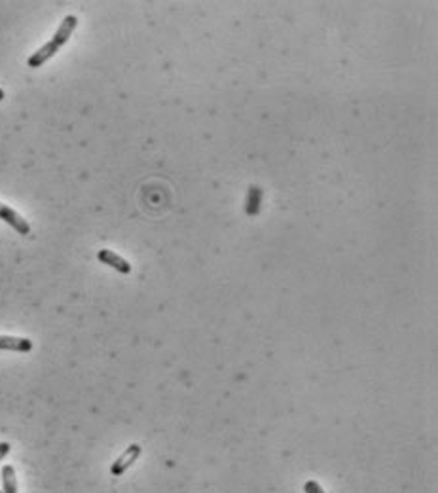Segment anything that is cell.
Masks as SVG:
<instances>
[{
    "mask_svg": "<svg viewBox=\"0 0 438 493\" xmlns=\"http://www.w3.org/2000/svg\"><path fill=\"white\" fill-rule=\"evenodd\" d=\"M4 97H6V94H4V89H2V88H0V101H2V99H4Z\"/></svg>",
    "mask_w": 438,
    "mask_h": 493,
    "instance_id": "30bf717a",
    "label": "cell"
},
{
    "mask_svg": "<svg viewBox=\"0 0 438 493\" xmlns=\"http://www.w3.org/2000/svg\"><path fill=\"white\" fill-rule=\"evenodd\" d=\"M260 201H262V190L258 186L249 188V198H247V215L255 217L260 212Z\"/></svg>",
    "mask_w": 438,
    "mask_h": 493,
    "instance_id": "52a82bcc",
    "label": "cell"
},
{
    "mask_svg": "<svg viewBox=\"0 0 438 493\" xmlns=\"http://www.w3.org/2000/svg\"><path fill=\"white\" fill-rule=\"evenodd\" d=\"M2 493H18V476H15V468L12 465H4L2 467Z\"/></svg>",
    "mask_w": 438,
    "mask_h": 493,
    "instance_id": "8992f818",
    "label": "cell"
},
{
    "mask_svg": "<svg viewBox=\"0 0 438 493\" xmlns=\"http://www.w3.org/2000/svg\"><path fill=\"white\" fill-rule=\"evenodd\" d=\"M0 493H2V492H0Z\"/></svg>",
    "mask_w": 438,
    "mask_h": 493,
    "instance_id": "8fae6325",
    "label": "cell"
},
{
    "mask_svg": "<svg viewBox=\"0 0 438 493\" xmlns=\"http://www.w3.org/2000/svg\"><path fill=\"white\" fill-rule=\"evenodd\" d=\"M0 219L4 220L6 224L12 226L13 230L18 231V233H21V236H29V233H31L29 222H27L18 211H13L12 207L4 205V203H0Z\"/></svg>",
    "mask_w": 438,
    "mask_h": 493,
    "instance_id": "3957f363",
    "label": "cell"
},
{
    "mask_svg": "<svg viewBox=\"0 0 438 493\" xmlns=\"http://www.w3.org/2000/svg\"><path fill=\"white\" fill-rule=\"evenodd\" d=\"M76 27H78V18H76V15H67V18L63 19V23L59 25V29H57V32L53 34V38H51L50 42H46L40 50L34 51V53L27 59V65H29L31 69L42 67L48 59H51V57L56 56L61 46H65L67 42H69L70 34L75 32Z\"/></svg>",
    "mask_w": 438,
    "mask_h": 493,
    "instance_id": "6da1fadb",
    "label": "cell"
},
{
    "mask_svg": "<svg viewBox=\"0 0 438 493\" xmlns=\"http://www.w3.org/2000/svg\"><path fill=\"white\" fill-rule=\"evenodd\" d=\"M97 258H99V262L107 264V266L114 268L116 271H120V274H131V264L127 262L125 258H122L120 255H116L114 250L101 249L99 252H97Z\"/></svg>",
    "mask_w": 438,
    "mask_h": 493,
    "instance_id": "277c9868",
    "label": "cell"
},
{
    "mask_svg": "<svg viewBox=\"0 0 438 493\" xmlns=\"http://www.w3.org/2000/svg\"><path fill=\"white\" fill-rule=\"evenodd\" d=\"M304 489H306V493H325V489H323L317 482H313V480H307Z\"/></svg>",
    "mask_w": 438,
    "mask_h": 493,
    "instance_id": "ba28073f",
    "label": "cell"
},
{
    "mask_svg": "<svg viewBox=\"0 0 438 493\" xmlns=\"http://www.w3.org/2000/svg\"><path fill=\"white\" fill-rule=\"evenodd\" d=\"M10 454V444L8 442H0V461Z\"/></svg>",
    "mask_w": 438,
    "mask_h": 493,
    "instance_id": "9c48e42d",
    "label": "cell"
},
{
    "mask_svg": "<svg viewBox=\"0 0 438 493\" xmlns=\"http://www.w3.org/2000/svg\"><path fill=\"white\" fill-rule=\"evenodd\" d=\"M0 350L18 351V353H29L32 350V342L29 338L0 336Z\"/></svg>",
    "mask_w": 438,
    "mask_h": 493,
    "instance_id": "5b68a950",
    "label": "cell"
},
{
    "mask_svg": "<svg viewBox=\"0 0 438 493\" xmlns=\"http://www.w3.org/2000/svg\"><path fill=\"white\" fill-rule=\"evenodd\" d=\"M141 454H143V448H141L139 444H131L129 448H125L124 454H122V456H120L118 459L112 463V467H110V473H112V476L124 475L125 470L131 467L133 463L137 461L139 457H141Z\"/></svg>",
    "mask_w": 438,
    "mask_h": 493,
    "instance_id": "7a4b0ae2",
    "label": "cell"
}]
</instances>
